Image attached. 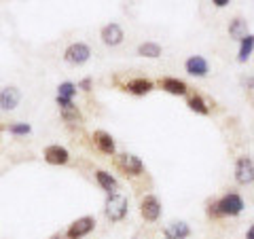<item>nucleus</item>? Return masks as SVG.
Wrapping results in <instances>:
<instances>
[{
    "mask_svg": "<svg viewBox=\"0 0 254 239\" xmlns=\"http://www.w3.org/2000/svg\"><path fill=\"white\" fill-rule=\"evenodd\" d=\"M246 210V201L240 193H225L220 199H214L208 203V216L214 220L220 218H235Z\"/></svg>",
    "mask_w": 254,
    "mask_h": 239,
    "instance_id": "obj_1",
    "label": "nucleus"
},
{
    "mask_svg": "<svg viewBox=\"0 0 254 239\" xmlns=\"http://www.w3.org/2000/svg\"><path fill=\"white\" fill-rule=\"evenodd\" d=\"M104 214L110 222H123L129 214V199L123 193H110L104 201Z\"/></svg>",
    "mask_w": 254,
    "mask_h": 239,
    "instance_id": "obj_2",
    "label": "nucleus"
},
{
    "mask_svg": "<svg viewBox=\"0 0 254 239\" xmlns=\"http://www.w3.org/2000/svg\"><path fill=\"white\" fill-rule=\"evenodd\" d=\"M115 165L125 178H138L144 174V161L133 153H119L115 155Z\"/></svg>",
    "mask_w": 254,
    "mask_h": 239,
    "instance_id": "obj_3",
    "label": "nucleus"
},
{
    "mask_svg": "<svg viewBox=\"0 0 254 239\" xmlns=\"http://www.w3.org/2000/svg\"><path fill=\"white\" fill-rule=\"evenodd\" d=\"M91 60V47L83 41H74L64 49V61L70 66H85Z\"/></svg>",
    "mask_w": 254,
    "mask_h": 239,
    "instance_id": "obj_4",
    "label": "nucleus"
},
{
    "mask_svg": "<svg viewBox=\"0 0 254 239\" xmlns=\"http://www.w3.org/2000/svg\"><path fill=\"white\" fill-rule=\"evenodd\" d=\"M100 41L104 43L106 47H119V45H123L125 41V30L121 23H117V21H108L104 23V26L100 28Z\"/></svg>",
    "mask_w": 254,
    "mask_h": 239,
    "instance_id": "obj_5",
    "label": "nucleus"
},
{
    "mask_svg": "<svg viewBox=\"0 0 254 239\" xmlns=\"http://www.w3.org/2000/svg\"><path fill=\"white\" fill-rule=\"evenodd\" d=\"M140 216L144 218L146 222H157L159 218H161L163 214V208H161V201L157 199V195H144L140 199Z\"/></svg>",
    "mask_w": 254,
    "mask_h": 239,
    "instance_id": "obj_6",
    "label": "nucleus"
},
{
    "mask_svg": "<svg viewBox=\"0 0 254 239\" xmlns=\"http://www.w3.org/2000/svg\"><path fill=\"white\" fill-rule=\"evenodd\" d=\"M95 231V218L93 216H81L70 222V227L66 229V239H83L89 233Z\"/></svg>",
    "mask_w": 254,
    "mask_h": 239,
    "instance_id": "obj_7",
    "label": "nucleus"
},
{
    "mask_svg": "<svg viewBox=\"0 0 254 239\" xmlns=\"http://www.w3.org/2000/svg\"><path fill=\"white\" fill-rule=\"evenodd\" d=\"M235 182L240 186H248V184H254V161L250 157H240L235 161Z\"/></svg>",
    "mask_w": 254,
    "mask_h": 239,
    "instance_id": "obj_8",
    "label": "nucleus"
},
{
    "mask_svg": "<svg viewBox=\"0 0 254 239\" xmlns=\"http://www.w3.org/2000/svg\"><path fill=\"white\" fill-rule=\"evenodd\" d=\"M21 104V91L15 85H6L0 89V110L2 113H13Z\"/></svg>",
    "mask_w": 254,
    "mask_h": 239,
    "instance_id": "obj_9",
    "label": "nucleus"
},
{
    "mask_svg": "<svg viewBox=\"0 0 254 239\" xmlns=\"http://www.w3.org/2000/svg\"><path fill=\"white\" fill-rule=\"evenodd\" d=\"M91 140H93V146L98 148L102 155H106V157H115L117 155V142H115V138L108 131L95 129L91 133Z\"/></svg>",
    "mask_w": 254,
    "mask_h": 239,
    "instance_id": "obj_10",
    "label": "nucleus"
},
{
    "mask_svg": "<svg viewBox=\"0 0 254 239\" xmlns=\"http://www.w3.org/2000/svg\"><path fill=\"white\" fill-rule=\"evenodd\" d=\"M185 72L189 76L195 78H203L210 74V61L203 58V55H190L185 60Z\"/></svg>",
    "mask_w": 254,
    "mask_h": 239,
    "instance_id": "obj_11",
    "label": "nucleus"
},
{
    "mask_svg": "<svg viewBox=\"0 0 254 239\" xmlns=\"http://www.w3.org/2000/svg\"><path fill=\"white\" fill-rule=\"evenodd\" d=\"M43 157L49 165L60 167V165H66L70 161V150L66 146H62V144H49L43 150Z\"/></svg>",
    "mask_w": 254,
    "mask_h": 239,
    "instance_id": "obj_12",
    "label": "nucleus"
},
{
    "mask_svg": "<svg viewBox=\"0 0 254 239\" xmlns=\"http://www.w3.org/2000/svg\"><path fill=\"white\" fill-rule=\"evenodd\" d=\"M157 85L170 95H180V98L182 95H189V83L178 76H161Z\"/></svg>",
    "mask_w": 254,
    "mask_h": 239,
    "instance_id": "obj_13",
    "label": "nucleus"
},
{
    "mask_svg": "<svg viewBox=\"0 0 254 239\" xmlns=\"http://www.w3.org/2000/svg\"><path fill=\"white\" fill-rule=\"evenodd\" d=\"M123 89L127 93H131V95H136V98H142V95H148L150 91L155 89V83L150 81V78H144V76H136V78H129L125 85H123Z\"/></svg>",
    "mask_w": 254,
    "mask_h": 239,
    "instance_id": "obj_14",
    "label": "nucleus"
},
{
    "mask_svg": "<svg viewBox=\"0 0 254 239\" xmlns=\"http://www.w3.org/2000/svg\"><path fill=\"white\" fill-rule=\"evenodd\" d=\"M95 182H98V186L104 190L106 195L119 190V182L113 176V172H108V170H95Z\"/></svg>",
    "mask_w": 254,
    "mask_h": 239,
    "instance_id": "obj_15",
    "label": "nucleus"
},
{
    "mask_svg": "<svg viewBox=\"0 0 254 239\" xmlns=\"http://www.w3.org/2000/svg\"><path fill=\"white\" fill-rule=\"evenodd\" d=\"M190 233H193V229H190L189 222H185V220H174L172 225H168V229H165V237H170V239H189Z\"/></svg>",
    "mask_w": 254,
    "mask_h": 239,
    "instance_id": "obj_16",
    "label": "nucleus"
},
{
    "mask_svg": "<svg viewBox=\"0 0 254 239\" xmlns=\"http://www.w3.org/2000/svg\"><path fill=\"white\" fill-rule=\"evenodd\" d=\"M136 53L140 55V58H146V60H159L163 55V47L155 43V41H144L138 45Z\"/></svg>",
    "mask_w": 254,
    "mask_h": 239,
    "instance_id": "obj_17",
    "label": "nucleus"
},
{
    "mask_svg": "<svg viewBox=\"0 0 254 239\" xmlns=\"http://www.w3.org/2000/svg\"><path fill=\"white\" fill-rule=\"evenodd\" d=\"M187 106H189L190 113H195V115H201V117L210 115V104L201 98L199 93H190L187 98Z\"/></svg>",
    "mask_w": 254,
    "mask_h": 239,
    "instance_id": "obj_18",
    "label": "nucleus"
},
{
    "mask_svg": "<svg viewBox=\"0 0 254 239\" xmlns=\"http://www.w3.org/2000/svg\"><path fill=\"white\" fill-rule=\"evenodd\" d=\"M252 53H254V34L250 32V34H246L242 41H240V49H237V61H240V63L250 61Z\"/></svg>",
    "mask_w": 254,
    "mask_h": 239,
    "instance_id": "obj_19",
    "label": "nucleus"
},
{
    "mask_svg": "<svg viewBox=\"0 0 254 239\" xmlns=\"http://www.w3.org/2000/svg\"><path fill=\"white\" fill-rule=\"evenodd\" d=\"M246 34H250V32H248V21L244 17H233L229 21V36H231L233 41L240 43Z\"/></svg>",
    "mask_w": 254,
    "mask_h": 239,
    "instance_id": "obj_20",
    "label": "nucleus"
},
{
    "mask_svg": "<svg viewBox=\"0 0 254 239\" xmlns=\"http://www.w3.org/2000/svg\"><path fill=\"white\" fill-rule=\"evenodd\" d=\"M76 93H78L76 83H72V81H62V83L58 85V95H55V98H58V100L74 102V95H76Z\"/></svg>",
    "mask_w": 254,
    "mask_h": 239,
    "instance_id": "obj_21",
    "label": "nucleus"
},
{
    "mask_svg": "<svg viewBox=\"0 0 254 239\" xmlns=\"http://www.w3.org/2000/svg\"><path fill=\"white\" fill-rule=\"evenodd\" d=\"M60 115H62V119L66 123H83V115H81V110H78L76 104L68 106V108H62Z\"/></svg>",
    "mask_w": 254,
    "mask_h": 239,
    "instance_id": "obj_22",
    "label": "nucleus"
},
{
    "mask_svg": "<svg viewBox=\"0 0 254 239\" xmlns=\"http://www.w3.org/2000/svg\"><path fill=\"white\" fill-rule=\"evenodd\" d=\"M6 131H9L11 135H17V138H26V135L32 133V125L21 121V123H9L6 125Z\"/></svg>",
    "mask_w": 254,
    "mask_h": 239,
    "instance_id": "obj_23",
    "label": "nucleus"
},
{
    "mask_svg": "<svg viewBox=\"0 0 254 239\" xmlns=\"http://www.w3.org/2000/svg\"><path fill=\"white\" fill-rule=\"evenodd\" d=\"M76 87H78V91L89 93V91H91V87H93V78H91V76H85V78H81V81L76 83Z\"/></svg>",
    "mask_w": 254,
    "mask_h": 239,
    "instance_id": "obj_24",
    "label": "nucleus"
},
{
    "mask_svg": "<svg viewBox=\"0 0 254 239\" xmlns=\"http://www.w3.org/2000/svg\"><path fill=\"white\" fill-rule=\"evenodd\" d=\"M212 4L216 6V9H225V6L231 4V0H212Z\"/></svg>",
    "mask_w": 254,
    "mask_h": 239,
    "instance_id": "obj_25",
    "label": "nucleus"
},
{
    "mask_svg": "<svg viewBox=\"0 0 254 239\" xmlns=\"http://www.w3.org/2000/svg\"><path fill=\"white\" fill-rule=\"evenodd\" d=\"M244 85H248V89H254V76L244 78Z\"/></svg>",
    "mask_w": 254,
    "mask_h": 239,
    "instance_id": "obj_26",
    "label": "nucleus"
},
{
    "mask_svg": "<svg viewBox=\"0 0 254 239\" xmlns=\"http://www.w3.org/2000/svg\"><path fill=\"white\" fill-rule=\"evenodd\" d=\"M246 239H254V225H250L248 231H246Z\"/></svg>",
    "mask_w": 254,
    "mask_h": 239,
    "instance_id": "obj_27",
    "label": "nucleus"
},
{
    "mask_svg": "<svg viewBox=\"0 0 254 239\" xmlns=\"http://www.w3.org/2000/svg\"><path fill=\"white\" fill-rule=\"evenodd\" d=\"M51 239H66V235H62V233H55Z\"/></svg>",
    "mask_w": 254,
    "mask_h": 239,
    "instance_id": "obj_28",
    "label": "nucleus"
},
{
    "mask_svg": "<svg viewBox=\"0 0 254 239\" xmlns=\"http://www.w3.org/2000/svg\"><path fill=\"white\" fill-rule=\"evenodd\" d=\"M159 239H170V237H159Z\"/></svg>",
    "mask_w": 254,
    "mask_h": 239,
    "instance_id": "obj_29",
    "label": "nucleus"
}]
</instances>
